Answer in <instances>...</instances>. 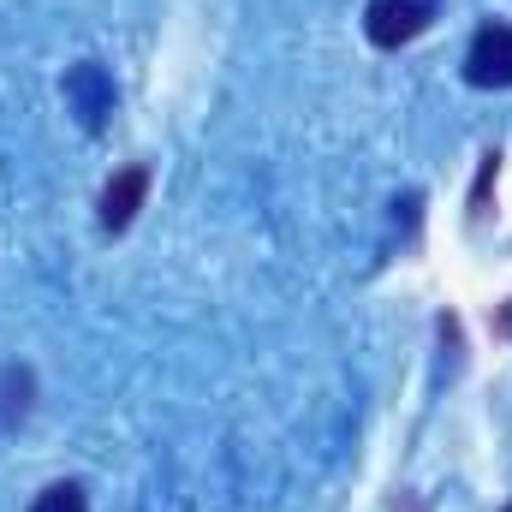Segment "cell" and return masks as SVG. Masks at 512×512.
I'll list each match as a JSON object with an SVG mask.
<instances>
[{
  "instance_id": "6da1fadb",
  "label": "cell",
  "mask_w": 512,
  "mask_h": 512,
  "mask_svg": "<svg viewBox=\"0 0 512 512\" xmlns=\"http://www.w3.org/2000/svg\"><path fill=\"white\" fill-rule=\"evenodd\" d=\"M429 24H435V0H370V12H364V36L376 48H405Z\"/></svg>"
},
{
  "instance_id": "7a4b0ae2",
  "label": "cell",
  "mask_w": 512,
  "mask_h": 512,
  "mask_svg": "<svg viewBox=\"0 0 512 512\" xmlns=\"http://www.w3.org/2000/svg\"><path fill=\"white\" fill-rule=\"evenodd\" d=\"M465 78L477 90H512V24L489 18L465 48Z\"/></svg>"
},
{
  "instance_id": "3957f363",
  "label": "cell",
  "mask_w": 512,
  "mask_h": 512,
  "mask_svg": "<svg viewBox=\"0 0 512 512\" xmlns=\"http://www.w3.org/2000/svg\"><path fill=\"white\" fill-rule=\"evenodd\" d=\"M143 197H149V167L131 161V167H120L108 179V191H102V227L108 233H126L131 221H137V209H143Z\"/></svg>"
},
{
  "instance_id": "277c9868",
  "label": "cell",
  "mask_w": 512,
  "mask_h": 512,
  "mask_svg": "<svg viewBox=\"0 0 512 512\" xmlns=\"http://www.w3.org/2000/svg\"><path fill=\"white\" fill-rule=\"evenodd\" d=\"M30 512H90V501H84L78 483H48V489L30 501Z\"/></svg>"
},
{
  "instance_id": "5b68a950",
  "label": "cell",
  "mask_w": 512,
  "mask_h": 512,
  "mask_svg": "<svg viewBox=\"0 0 512 512\" xmlns=\"http://www.w3.org/2000/svg\"><path fill=\"white\" fill-rule=\"evenodd\" d=\"M495 173H501V155H483V173H477V197H471V209H483V197H489Z\"/></svg>"
},
{
  "instance_id": "8992f818",
  "label": "cell",
  "mask_w": 512,
  "mask_h": 512,
  "mask_svg": "<svg viewBox=\"0 0 512 512\" xmlns=\"http://www.w3.org/2000/svg\"><path fill=\"white\" fill-rule=\"evenodd\" d=\"M507 512H512V507H507Z\"/></svg>"
}]
</instances>
